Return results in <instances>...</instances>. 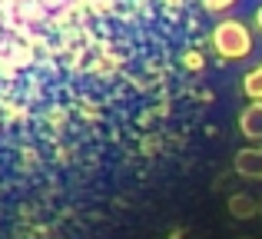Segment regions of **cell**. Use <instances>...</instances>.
I'll use <instances>...</instances> for the list:
<instances>
[{"label": "cell", "instance_id": "6da1fadb", "mask_svg": "<svg viewBox=\"0 0 262 239\" xmlns=\"http://www.w3.org/2000/svg\"><path fill=\"white\" fill-rule=\"evenodd\" d=\"M212 44H216V50L223 53V57L236 60V57H246L252 47L249 40V30H246L239 20H226V24L216 27V33H212Z\"/></svg>", "mask_w": 262, "mask_h": 239}, {"label": "cell", "instance_id": "7a4b0ae2", "mask_svg": "<svg viewBox=\"0 0 262 239\" xmlns=\"http://www.w3.org/2000/svg\"><path fill=\"white\" fill-rule=\"evenodd\" d=\"M236 166L243 176H252V180H262V149H243L236 156Z\"/></svg>", "mask_w": 262, "mask_h": 239}, {"label": "cell", "instance_id": "3957f363", "mask_svg": "<svg viewBox=\"0 0 262 239\" xmlns=\"http://www.w3.org/2000/svg\"><path fill=\"white\" fill-rule=\"evenodd\" d=\"M239 126H243L246 136H262V106H249V110L243 113V120H239Z\"/></svg>", "mask_w": 262, "mask_h": 239}, {"label": "cell", "instance_id": "277c9868", "mask_svg": "<svg viewBox=\"0 0 262 239\" xmlns=\"http://www.w3.org/2000/svg\"><path fill=\"white\" fill-rule=\"evenodd\" d=\"M229 209H232V216H239V220H249V216H256L259 203L252 200V196H232V200H229Z\"/></svg>", "mask_w": 262, "mask_h": 239}, {"label": "cell", "instance_id": "5b68a950", "mask_svg": "<svg viewBox=\"0 0 262 239\" xmlns=\"http://www.w3.org/2000/svg\"><path fill=\"white\" fill-rule=\"evenodd\" d=\"M246 93H249V97H262V67L256 73H249V80H246Z\"/></svg>", "mask_w": 262, "mask_h": 239}, {"label": "cell", "instance_id": "8992f818", "mask_svg": "<svg viewBox=\"0 0 262 239\" xmlns=\"http://www.w3.org/2000/svg\"><path fill=\"white\" fill-rule=\"evenodd\" d=\"M229 4H232V0H206V7H209V10H226Z\"/></svg>", "mask_w": 262, "mask_h": 239}, {"label": "cell", "instance_id": "52a82bcc", "mask_svg": "<svg viewBox=\"0 0 262 239\" xmlns=\"http://www.w3.org/2000/svg\"><path fill=\"white\" fill-rule=\"evenodd\" d=\"M259 27H262V10H259Z\"/></svg>", "mask_w": 262, "mask_h": 239}]
</instances>
